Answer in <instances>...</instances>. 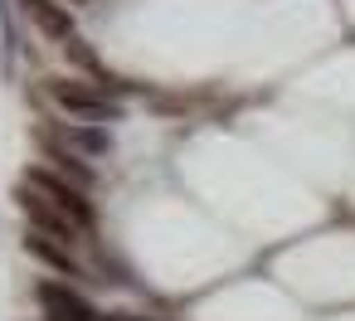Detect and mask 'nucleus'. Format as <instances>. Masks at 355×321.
Wrapping results in <instances>:
<instances>
[{
  "instance_id": "nucleus-1",
  "label": "nucleus",
  "mask_w": 355,
  "mask_h": 321,
  "mask_svg": "<svg viewBox=\"0 0 355 321\" xmlns=\"http://www.w3.org/2000/svg\"><path fill=\"white\" fill-rule=\"evenodd\" d=\"M15 200H20V209L35 219V229H40V234H54L59 243H73V238H78V229H83V224H78L64 205H54L49 195H40L35 185H20V190H15Z\"/></svg>"
},
{
  "instance_id": "nucleus-2",
  "label": "nucleus",
  "mask_w": 355,
  "mask_h": 321,
  "mask_svg": "<svg viewBox=\"0 0 355 321\" xmlns=\"http://www.w3.org/2000/svg\"><path fill=\"white\" fill-rule=\"evenodd\" d=\"M49 93H54V103H59L64 112H73V117H88V122H107V117H112V103H107L93 83L54 78V83H49Z\"/></svg>"
},
{
  "instance_id": "nucleus-3",
  "label": "nucleus",
  "mask_w": 355,
  "mask_h": 321,
  "mask_svg": "<svg viewBox=\"0 0 355 321\" xmlns=\"http://www.w3.org/2000/svg\"><path fill=\"white\" fill-rule=\"evenodd\" d=\"M25 185H35V190H40V195H49L54 205H64V209H69V214H73L83 229L93 224V209H88V200H83V190H78L73 180H64V175H54V171L35 166V171L25 175Z\"/></svg>"
},
{
  "instance_id": "nucleus-4",
  "label": "nucleus",
  "mask_w": 355,
  "mask_h": 321,
  "mask_svg": "<svg viewBox=\"0 0 355 321\" xmlns=\"http://www.w3.org/2000/svg\"><path fill=\"white\" fill-rule=\"evenodd\" d=\"M40 302H44L49 321H98V311H93L78 292H69V287H59V282H40Z\"/></svg>"
},
{
  "instance_id": "nucleus-5",
  "label": "nucleus",
  "mask_w": 355,
  "mask_h": 321,
  "mask_svg": "<svg viewBox=\"0 0 355 321\" xmlns=\"http://www.w3.org/2000/svg\"><path fill=\"white\" fill-rule=\"evenodd\" d=\"M25 6V15L49 35V40H73V15L64 10V6H54V0H20Z\"/></svg>"
},
{
  "instance_id": "nucleus-6",
  "label": "nucleus",
  "mask_w": 355,
  "mask_h": 321,
  "mask_svg": "<svg viewBox=\"0 0 355 321\" xmlns=\"http://www.w3.org/2000/svg\"><path fill=\"white\" fill-rule=\"evenodd\" d=\"M40 141L64 146V151L73 146V156H78V151H88V156H103V151H107V132H98V127H73V132H64V137H59V132H40Z\"/></svg>"
},
{
  "instance_id": "nucleus-7",
  "label": "nucleus",
  "mask_w": 355,
  "mask_h": 321,
  "mask_svg": "<svg viewBox=\"0 0 355 321\" xmlns=\"http://www.w3.org/2000/svg\"><path fill=\"white\" fill-rule=\"evenodd\" d=\"M25 253H35L40 263H49V268H59V272H73V253L54 238V234H40V229H30L25 234Z\"/></svg>"
},
{
  "instance_id": "nucleus-8",
  "label": "nucleus",
  "mask_w": 355,
  "mask_h": 321,
  "mask_svg": "<svg viewBox=\"0 0 355 321\" xmlns=\"http://www.w3.org/2000/svg\"><path fill=\"white\" fill-rule=\"evenodd\" d=\"M69 59L78 64V69H88V73H103V64H98V54L83 44V40H69Z\"/></svg>"
},
{
  "instance_id": "nucleus-9",
  "label": "nucleus",
  "mask_w": 355,
  "mask_h": 321,
  "mask_svg": "<svg viewBox=\"0 0 355 321\" xmlns=\"http://www.w3.org/2000/svg\"><path fill=\"white\" fill-rule=\"evenodd\" d=\"M73 6H88V0H73Z\"/></svg>"
}]
</instances>
